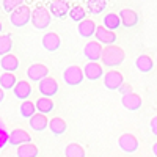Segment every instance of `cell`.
Here are the masks:
<instances>
[{
    "label": "cell",
    "mask_w": 157,
    "mask_h": 157,
    "mask_svg": "<svg viewBox=\"0 0 157 157\" xmlns=\"http://www.w3.org/2000/svg\"><path fill=\"white\" fill-rule=\"evenodd\" d=\"M96 30H98V25L94 24L93 19H85L83 22L77 25V32L82 38H91L93 35H96Z\"/></svg>",
    "instance_id": "obj_16"
},
{
    "label": "cell",
    "mask_w": 157,
    "mask_h": 157,
    "mask_svg": "<svg viewBox=\"0 0 157 157\" xmlns=\"http://www.w3.org/2000/svg\"><path fill=\"white\" fill-rule=\"evenodd\" d=\"M66 123H64V120H61V118L55 116V118H52L50 123H49V129H50V132L54 134V135H63L64 132H66Z\"/></svg>",
    "instance_id": "obj_23"
},
{
    "label": "cell",
    "mask_w": 157,
    "mask_h": 157,
    "mask_svg": "<svg viewBox=\"0 0 157 157\" xmlns=\"http://www.w3.org/2000/svg\"><path fill=\"white\" fill-rule=\"evenodd\" d=\"M50 22H52L50 13L44 6L38 5L33 10V14H32V24H33V27L38 29V30H46L49 25H50Z\"/></svg>",
    "instance_id": "obj_2"
},
{
    "label": "cell",
    "mask_w": 157,
    "mask_h": 157,
    "mask_svg": "<svg viewBox=\"0 0 157 157\" xmlns=\"http://www.w3.org/2000/svg\"><path fill=\"white\" fill-rule=\"evenodd\" d=\"M38 148L33 143H25L17 148V157H38Z\"/></svg>",
    "instance_id": "obj_24"
},
{
    "label": "cell",
    "mask_w": 157,
    "mask_h": 157,
    "mask_svg": "<svg viewBox=\"0 0 157 157\" xmlns=\"http://www.w3.org/2000/svg\"><path fill=\"white\" fill-rule=\"evenodd\" d=\"M118 145H120L121 151H124L127 154H132L138 149V140L132 134H123L120 138H118Z\"/></svg>",
    "instance_id": "obj_9"
},
{
    "label": "cell",
    "mask_w": 157,
    "mask_h": 157,
    "mask_svg": "<svg viewBox=\"0 0 157 157\" xmlns=\"http://www.w3.org/2000/svg\"><path fill=\"white\" fill-rule=\"evenodd\" d=\"M3 98H5V93H3V90L0 91V101H3Z\"/></svg>",
    "instance_id": "obj_36"
},
{
    "label": "cell",
    "mask_w": 157,
    "mask_h": 157,
    "mask_svg": "<svg viewBox=\"0 0 157 157\" xmlns=\"http://www.w3.org/2000/svg\"><path fill=\"white\" fill-rule=\"evenodd\" d=\"M135 66H137V69H138L140 72L148 74V72H151L152 68H154V61H152V58H151L149 55H140V57H137V60H135Z\"/></svg>",
    "instance_id": "obj_20"
},
{
    "label": "cell",
    "mask_w": 157,
    "mask_h": 157,
    "mask_svg": "<svg viewBox=\"0 0 157 157\" xmlns=\"http://www.w3.org/2000/svg\"><path fill=\"white\" fill-rule=\"evenodd\" d=\"M25 143H32V137L24 129H14L10 134V146H22Z\"/></svg>",
    "instance_id": "obj_10"
},
{
    "label": "cell",
    "mask_w": 157,
    "mask_h": 157,
    "mask_svg": "<svg viewBox=\"0 0 157 157\" xmlns=\"http://www.w3.org/2000/svg\"><path fill=\"white\" fill-rule=\"evenodd\" d=\"M0 66H2V69L5 72H13L16 71L19 68V58L16 55H6V57H2V60H0Z\"/></svg>",
    "instance_id": "obj_21"
},
{
    "label": "cell",
    "mask_w": 157,
    "mask_h": 157,
    "mask_svg": "<svg viewBox=\"0 0 157 157\" xmlns=\"http://www.w3.org/2000/svg\"><path fill=\"white\" fill-rule=\"evenodd\" d=\"M121 104H123L124 109H127V110H130V112H137V110L141 107V98L132 91V93L123 94Z\"/></svg>",
    "instance_id": "obj_12"
},
{
    "label": "cell",
    "mask_w": 157,
    "mask_h": 157,
    "mask_svg": "<svg viewBox=\"0 0 157 157\" xmlns=\"http://www.w3.org/2000/svg\"><path fill=\"white\" fill-rule=\"evenodd\" d=\"M32 10L30 6L27 5H22L19 6L14 13H11V16H10V22L14 25V27H25L30 21H32Z\"/></svg>",
    "instance_id": "obj_4"
},
{
    "label": "cell",
    "mask_w": 157,
    "mask_h": 157,
    "mask_svg": "<svg viewBox=\"0 0 157 157\" xmlns=\"http://www.w3.org/2000/svg\"><path fill=\"white\" fill-rule=\"evenodd\" d=\"M19 110H21V116H24V118H32L36 115L35 112H36V105L32 102V101H25V102H22L21 104V107H19Z\"/></svg>",
    "instance_id": "obj_28"
},
{
    "label": "cell",
    "mask_w": 157,
    "mask_h": 157,
    "mask_svg": "<svg viewBox=\"0 0 157 157\" xmlns=\"http://www.w3.org/2000/svg\"><path fill=\"white\" fill-rule=\"evenodd\" d=\"M38 90H39V93L44 94L43 98H52V96H55L58 93V83L55 78H52V77H46L44 80H41L38 83Z\"/></svg>",
    "instance_id": "obj_8"
},
{
    "label": "cell",
    "mask_w": 157,
    "mask_h": 157,
    "mask_svg": "<svg viewBox=\"0 0 157 157\" xmlns=\"http://www.w3.org/2000/svg\"><path fill=\"white\" fill-rule=\"evenodd\" d=\"M60 46H61V39L55 32H49L43 36V47L47 52H55L60 49Z\"/></svg>",
    "instance_id": "obj_11"
},
{
    "label": "cell",
    "mask_w": 157,
    "mask_h": 157,
    "mask_svg": "<svg viewBox=\"0 0 157 157\" xmlns=\"http://www.w3.org/2000/svg\"><path fill=\"white\" fill-rule=\"evenodd\" d=\"M49 10L52 14L60 17V19H66V16L71 11L66 2H49Z\"/></svg>",
    "instance_id": "obj_17"
},
{
    "label": "cell",
    "mask_w": 157,
    "mask_h": 157,
    "mask_svg": "<svg viewBox=\"0 0 157 157\" xmlns=\"http://www.w3.org/2000/svg\"><path fill=\"white\" fill-rule=\"evenodd\" d=\"M6 143L10 145V135H8V132L5 130V127L2 126V127H0V148L3 149L6 146Z\"/></svg>",
    "instance_id": "obj_33"
},
{
    "label": "cell",
    "mask_w": 157,
    "mask_h": 157,
    "mask_svg": "<svg viewBox=\"0 0 157 157\" xmlns=\"http://www.w3.org/2000/svg\"><path fill=\"white\" fill-rule=\"evenodd\" d=\"M152 152H154V155L157 157V141H155L154 145H152Z\"/></svg>",
    "instance_id": "obj_35"
},
{
    "label": "cell",
    "mask_w": 157,
    "mask_h": 157,
    "mask_svg": "<svg viewBox=\"0 0 157 157\" xmlns=\"http://www.w3.org/2000/svg\"><path fill=\"white\" fill-rule=\"evenodd\" d=\"M24 3L21 0H3L2 2V8L5 13H14L19 6H22Z\"/></svg>",
    "instance_id": "obj_32"
},
{
    "label": "cell",
    "mask_w": 157,
    "mask_h": 157,
    "mask_svg": "<svg viewBox=\"0 0 157 157\" xmlns=\"http://www.w3.org/2000/svg\"><path fill=\"white\" fill-rule=\"evenodd\" d=\"M85 78V74L82 71L80 66H75V64H71V66H68L66 69H64L63 72V80L64 83H66L68 86H77L80 85L83 82Z\"/></svg>",
    "instance_id": "obj_3"
},
{
    "label": "cell",
    "mask_w": 157,
    "mask_h": 157,
    "mask_svg": "<svg viewBox=\"0 0 157 157\" xmlns=\"http://www.w3.org/2000/svg\"><path fill=\"white\" fill-rule=\"evenodd\" d=\"M96 39L98 43H102V44H109V46H113V43H116V35L115 32H110L107 30L104 25H98V30H96Z\"/></svg>",
    "instance_id": "obj_15"
},
{
    "label": "cell",
    "mask_w": 157,
    "mask_h": 157,
    "mask_svg": "<svg viewBox=\"0 0 157 157\" xmlns=\"http://www.w3.org/2000/svg\"><path fill=\"white\" fill-rule=\"evenodd\" d=\"M69 17L74 21V22H83L85 21V10L82 6H72L71 11H69Z\"/></svg>",
    "instance_id": "obj_31"
},
{
    "label": "cell",
    "mask_w": 157,
    "mask_h": 157,
    "mask_svg": "<svg viewBox=\"0 0 157 157\" xmlns=\"http://www.w3.org/2000/svg\"><path fill=\"white\" fill-rule=\"evenodd\" d=\"M83 74H85V78L94 82L104 75V69L99 63H86L83 66Z\"/></svg>",
    "instance_id": "obj_14"
},
{
    "label": "cell",
    "mask_w": 157,
    "mask_h": 157,
    "mask_svg": "<svg viewBox=\"0 0 157 157\" xmlns=\"http://www.w3.org/2000/svg\"><path fill=\"white\" fill-rule=\"evenodd\" d=\"M126 58V54H124V50L120 47V46H105L104 47V52H102V64L104 66H107V68H116V66H120V64L124 61Z\"/></svg>",
    "instance_id": "obj_1"
},
{
    "label": "cell",
    "mask_w": 157,
    "mask_h": 157,
    "mask_svg": "<svg viewBox=\"0 0 157 157\" xmlns=\"http://www.w3.org/2000/svg\"><path fill=\"white\" fill-rule=\"evenodd\" d=\"M102 52H104V47L98 41H90L83 47V55L85 58L90 60V63H98V60L102 58Z\"/></svg>",
    "instance_id": "obj_5"
},
{
    "label": "cell",
    "mask_w": 157,
    "mask_h": 157,
    "mask_svg": "<svg viewBox=\"0 0 157 157\" xmlns=\"http://www.w3.org/2000/svg\"><path fill=\"white\" fill-rule=\"evenodd\" d=\"M64 155L66 157H85V149L78 143H69L66 149H64Z\"/></svg>",
    "instance_id": "obj_27"
},
{
    "label": "cell",
    "mask_w": 157,
    "mask_h": 157,
    "mask_svg": "<svg viewBox=\"0 0 157 157\" xmlns=\"http://www.w3.org/2000/svg\"><path fill=\"white\" fill-rule=\"evenodd\" d=\"M11 49H13L11 38H10V36L2 35V38H0V55H2V57L10 55V50H11Z\"/></svg>",
    "instance_id": "obj_29"
},
{
    "label": "cell",
    "mask_w": 157,
    "mask_h": 157,
    "mask_svg": "<svg viewBox=\"0 0 157 157\" xmlns=\"http://www.w3.org/2000/svg\"><path fill=\"white\" fill-rule=\"evenodd\" d=\"M49 123L50 121L47 120V116L43 113H36L29 121L32 130H35V132H43V130H46V127H49Z\"/></svg>",
    "instance_id": "obj_18"
},
{
    "label": "cell",
    "mask_w": 157,
    "mask_h": 157,
    "mask_svg": "<svg viewBox=\"0 0 157 157\" xmlns=\"http://www.w3.org/2000/svg\"><path fill=\"white\" fill-rule=\"evenodd\" d=\"M16 85H17V80L11 72H3L0 75V86H2V90H14Z\"/></svg>",
    "instance_id": "obj_25"
},
{
    "label": "cell",
    "mask_w": 157,
    "mask_h": 157,
    "mask_svg": "<svg viewBox=\"0 0 157 157\" xmlns=\"http://www.w3.org/2000/svg\"><path fill=\"white\" fill-rule=\"evenodd\" d=\"M102 22H104V27H105L107 30H110V32L118 30V29H120V25H123L121 24V17L118 14H115V13H109L107 16H104Z\"/></svg>",
    "instance_id": "obj_22"
},
{
    "label": "cell",
    "mask_w": 157,
    "mask_h": 157,
    "mask_svg": "<svg viewBox=\"0 0 157 157\" xmlns=\"http://www.w3.org/2000/svg\"><path fill=\"white\" fill-rule=\"evenodd\" d=\"M32 85L29 83V82H25V80H19L17 82V85H16V88L13 90V93H14V96L17 98V99H21V101H27V98L32 94Z\"/></svg>",
    "instance_id": "obj_19"
},
{
    "label": "cell",
    "mask_w": 157,
    "mask_h": 157,
    "mask_svg": "<svg viewBox=\"0 0 157 157\" xmlns=\"http://www.w3.org/2000/svg\"><path fill=\"white\" fill-rule=\"evenodd\" d=\"M120 17H121V24L126 29H132L138 24V14L130 8H123L120 11Z\"/></svg>",
    "instance_id": "obj_13"
},
{
    "label": "cell",
    "mask_w": 157,
    "mask_h": 157,
    "mask_svg": "<svg viewBox=\"0 0 157 157\" xmlns=\"http://www.w3.org/2000/svg\"><path fill=\"white\" fill-rule=\"evenodd\" d=\"M49 74V68L44 66V64L41 63H35V64H30V66L27 68V77L30 78L32 82H41L44 80V78L47 77Z\"/></svg>",
    "instance_id": "obj_7"
},
{
    "label": "cell",
    "mask_w": 157,
    "mask_h": 157,
    "mask_svg": "<svg viewBox=\"0 0 157 157\" xmlns=\"http://www.w3.org/2000/svg\"><path fill=\"white\" fill-rule=\"evenodd\" d=\"M35 105H36V110L39 113H43V115H47V113H50L52 110H54V102H52L49 98H39L35 102Z\"/></svg>",
    "instance_id": "obj_26"
},
{
    "label": "cell",
    "mask_w": 157,
    "mask_h": 157,
    "mask_svg": "<svg viewBox=\"0 0 157 157\" xmlns=\"http://www.w3.org/2000/svg\"><path fill=\"white\" fill-rule=\"evenodd\" d=\"M123 83H124V77L118 71H109L105 75H104V86H105L107 90H110V91H115L118 88L121 90Z\"/></svg>",
    "instance_id": "obj_6"
},
{
    "label": "cell",
    "mask_w": 157,
    "mask_h": 157,
    "mask_svg": "<svg viewBox=\"0 0 157 157\" xmlns=\"http://www.w3.org/2000/svg\"><path fill=\"white\" fill-rule=\"evenodd\" d=\"M149 126H151V132L157 137V116H154L152 120H151V124Z\"/></svg>",
    "instance_id": "obj_34"
},
{
    "label": "cell",
    "mask_w": 157,
    "mask_h": 157,
    "mask_svg": "<svg viewBox=\"0 0 157 157\" xmlns=\"http://www.w3.org/2000/svg\"><path fill=\"white\" fill-rule=\"evenodd\" d=\"M86 5H90V10L91 13H94V14H99V13H102L104 10L107 8V2L105 0H88Z\"/></svg>",
    "instance_id": "obj_30"
}]
</instances>
